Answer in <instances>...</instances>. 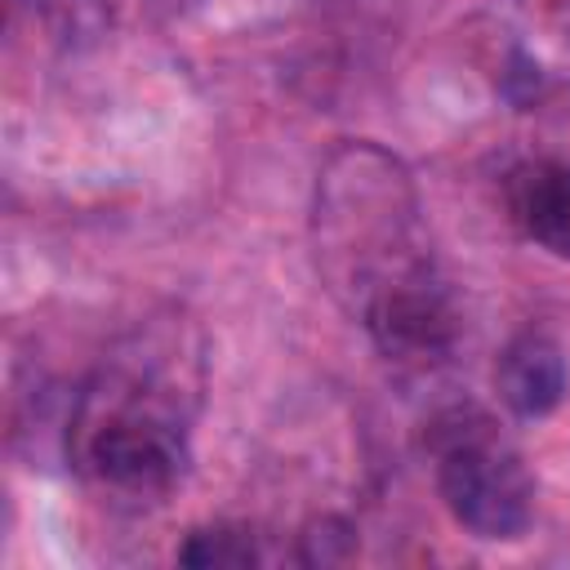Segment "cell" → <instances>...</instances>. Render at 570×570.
Returning a JSON list of instances; mask_svg holds the SVG:
<instances>
[{
    "instance_id": "1",
    "label": "cell",
    "mask_w": 570,
    "mask_h": 570,
    "mask_svg": "<svg viewBox=\"0 0 570 570\" xmlns=\"http://www.w3.org/2000/svg\"><path fill=\"white\" fill-rule=\"evenodd\" d=\"M200 401V361L183 325H147L80 383L67 459L98 485L160 494L187 468V428Z\"/></svg>"
},
{
    "instance_id": "2",
    "label": "cell",
    "mask_w": 570,
    "mask_h": 570,
    "mask_svg": "<svg viewBox=\"0 0 570 570\" xmlns=\"http://www.w3.org/2000/svg\"><path fill=\"white\" fill-rule=\"evenodd\" d=\"M312 245L321 276L352 312L392 285L436 272L414 183L405 165L374 142H343L330 151L316 174Z\"/></svg>"
},
{
    "instance_id": "3",
    "label": "cell",
    "mask_w": 570,
    "mask_h": 570,
    "mask_svg": "<svg viewBox=\"0 0 570 570\" xmlns=\"http://www.w3.org/2000/svg\"><path fill=\"white\" fill-rule=\"evenodd\" d=\"M428 450L436 459V490L450 517L490 543L521 539L534 512V481L521 454L499 436L481 410H445L428 428Z\"/></svg>"
},
{
    "instance_id": "4",
    "label": "cell",
    "mask_w": 570,
    "mask_h": 570,
    "mask_svg": "<svg viewBox=\"0 0 570 570\" xmlns=\"http://www.w3.org/2000/svg\"><path fill=\"white\" fill-rule=\"evenodd\" d=\"M361 321L387 361L419 365V370L445 361L459 338V312L436 272L383 289L361 307Z\"/></svg>"
},
{
    "instance_id": "5",
    "label": "cell",
    "mask_w": 570,
    "mask_h": 570,
    "mask_svg": "<svg viewBox=\"0 0 570 570\" xmlns=\"http://www.w3.org/2000/svg\"><path fill=\"white\" fill-rule=\"evenodd\" d=\"M570 383L566 352L543 330H521L494 361V392L517 419H543L561 405Z\"/></svg>"
},
{
    "instance_id": "6",
    "label": "cell",
    "mask_w": 570,
    "mask_h": 570,
    "mask_svg": "<svg viewBox=\"0 0 570 570\" xmlns=\"http://www.w3.org/2000/svg\"><path fill=\"white\" fill-rule=\"evenodd\" d=\"M508 218L539 249L570 258V160H525L503 183Z\"/></svg>"
},
{
    "instance_id": "7",
    "label": "cell",
    "mask_w": 570,
    "mask_h": 570,
    "mask_svg": "<svg viewBox=\"0 0 570 570\" xmlns=\"http://www.w3.org/2000/svg\"><path fill=\"white\" fill-rule=\"evenodd\" d=\"M178 561L183 566H249L258 561V548H254V534L240 525H205L187 534V543L178 548Z\"/></svg>"
}]
</instances>
